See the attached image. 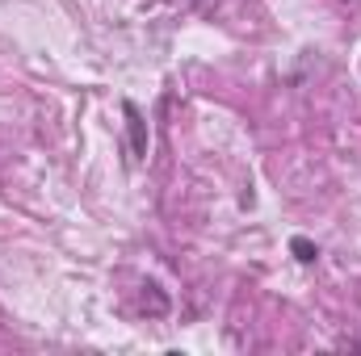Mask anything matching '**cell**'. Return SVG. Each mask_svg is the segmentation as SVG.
<instances>
[{"label":"cell","instance_id":"cell-1","mask_svg":"<svg viewBox=\"0 0 361 356\" xmlns=\"http://www.w3.org/2000/svg\"><path fill=\"white\" fill-rule=\"evenodd\" d=\"M122 113H126V134H130L135 160H147V122H143L139 105H135V101H122Z\"/></svg>","mask_w":361,"mask_h":356},{"label":"cell","instance_id":"cell-2","mask_svg":"<svg viewBox=\"0 0 361 356\" xmlns=\"http://www.w3.org/2000/svg\"><path fill=\"white\" fill-rule=\"evenodd\" d=\"M290 252H294L302 265H315V260H319V248H315L311 239H302V235H294V239H290Z\"/></svg>","mask_w":361,"mask_h":356}]
</instances>
